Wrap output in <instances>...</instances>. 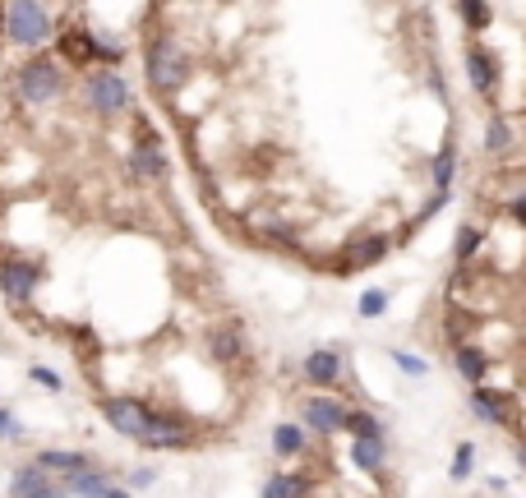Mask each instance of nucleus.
Segmentation results:
<instances>
[{"mask_svg": "<svg viewBox=\"0 0 526 498\" xmlns=\"http://www.w3.org/2000/svg\"><path fill=\"white\" fill-rule=\"evenodd\" d=\"M0 28L10 42L19 47H42L51 33H56V19H51L47 5H37V0H10L5 10H0Z\"/></svg>", "mask_w": 526, "mask_h": 498, "instance_id": "1", "label": "nucleus"}, {"mask_svg": "<svg viewBox=\"0 0 526 498\" xmlns=\"http://www.w3.org/2000/svg\"><path fill=\"white\" fill-rule=\"evenodd\" d=\"M185 79H190V60H185V51L176 47V42H153L148 47V83H153L157 93H180L185 88Z\"/></svg>", "mask_w": 526, "mask_h": 498, "instance_id": "2", "label": "nucleus"}, {"mask_svg": "<svg viewBox=\"0 0 526 498\" xmlns=\"http://www.w3.org/2000/svg\"><path fill=\"white\" fill-rule=\"evenodd\" d=\"M84 102L97 111V116H120V111H130V83L120 70H93L84 79Z\"/></svg>", "mask_w": 526, "mask_h": 498, "instance_id": "3", "label": "nucleus"}, {"mask_svg": "<svg viewBox=\"0 0 526 498\" xmlns=\"http://www.w3.org/2000/svg\"><path fill=\"white\" fill-rule=\"evenodd\" d=\"M60 88H65V79H60V65L51 56L24 60V70H19V97L24 102H51V97H60Z\"/></svg>", "mask_w": 526, "mask_h": 498, "instance_id": "4", "label": "nucleus"}, {"mask_svg": "<svg viewBox=\"0 0 526 498\" xmlns=\"http://www.w3.org/2000/svg\"><path fill=\"white\" fill-rule=\"evenodd\" d=\"M42 286V263L37 259H5L0 263V296L10 305H28Z\"/></svg>", "mask_w": 526, "mask_h": 498, "instance_id": "5", "label": "nucleus"}, {"mask_svg": "<svg viewBox=\"0 0 526 498\" xmlns=\"http://www.w3.org/2000/svg\"><path fill=\"white\" fill-rule=\"evenodd\" d=\"M102 415H107V425L116 429V434H125V439H144L148 434V415H153V406L139 402V397H102Z\"/></svg>", "mask_w": 526, "mask_h": 498, "instance_id": "6", "label": "nucleus"}, {"mask_svg": "<svg viewBox=\"0 0 526 498\" xmlns=\"http://www.w3.org/2000/svg\"><path fill=\"white\" fill-rule=\"evenodd\" d=\"M300 415H305V429H314V434H342V425H347V406L337 402V397H328V392H310L305 402H300Z\"/></svg>", "mask_w": 526, "mask_h": 498, "instance_id": "7", "label": "nucleus"}, {"mask_svg": "<svg viewBox=\"0 0 526 498\" xmlns=\"http://www.w3.org/2000/svg\"><path fill=\"white\" fill-rule=\"evenodd\" d=\"M467 79L480 97H494L503 83V65L490 47H467Z\"/></svg>", "mask_w": 526, "mask_h": 498, "instance_id": "8", "label": "nucleus"}, {"mask_svg": "<svg viewBox=\"0 0 526 498\" xmlns=\"http://www.w3.org/2000/svg\"><path fill=\"white\" fill-rule=\"evenodd\" d=\"M471 411L485 425H517V402H513V392H503V388H476L471 392Z\"/></svg>", "mask_w": 526, "mask_h": 498, "instance_id": "9", "label": "nucleus"}, {"mask_svg": "<svg viewBox=\"0 0 526 498\" xmlns=\"http://www.w3.org/2000/svg\"><path fill=\"white\" fill-rule=\"evenodd\" d=\"M130 171L144 180H157L167 176V153H162V143L153 139V130H148L144 120H139V148L130 153Z\"/></svg>", "mask_w": 526, "mask_h": 498, "instance_id": "10", "label": "nucleus"}, {"mask_svg": "<svg viewBox=\"0 0 526 498\" xmlns=\"http://www.w3.org/2000/svg\"><path fill=\"white\" fill-rule=\"evenodd\" d=\"M342 369H347V356H342V351H310V356L300 360V374H305V383H314V388L342 383Z\"/></svg>", "mask_w": 526, "mask_h": 498, "instance_id": "11", "label": "nucleus"}, {"mask_svg": "<svg viewBox=\"0 0 526 498\" xmlns=\"http://www.w3.org/2000/svg\"><path fill=\"white\" fill-rule=\"evenodd\" d=\"M60 56L70 60V65H93L97 60V37H93V28L88 24H70L65 33H60Z\"/></svg>", "mask_w": 526, "mask_h": 498, "instance_id": "12", "label": "nucleus"}, {"mask_svg": "<svg viewBox=\"0 0 526 498\" xmlns=\"http://www.w3.org/2000/svg\"><path fill=\"white\" fill-rule=\"evenodd\" d=\"M453 365H457V374H462L471 388H480V383H485V374H490V365H494V356L485 351V346L462 342V346L453 351Z\"/></svg>", "mask_w": 526, "mask_h": 498, "instance_id": "13", "label": "nucleus"}, {"mask_svg": "<svg viewBox=\"0 0 526 498\" xmlns=\"http://www.w3.org/2000/svg\"><path fill=\"white\" fill-rule=\"evenodd\" d=\"M33 466H37V471H60V475H79V471H88V466H93V462H88V452H65V448H42V452H37V457H33Z\"/></svg>", "mask_w": 526, "mask_h": 498, "instance_id": "14", "label": "nucleus"}, {"mask_svg": "<svg viewBox=\"0 0 526 498\" xmlns=\"http://www.w3.org/2000/svg\"><path fill=\"white\" fill-rule=\"evenodd\" d=\"M65 494H74V498H107V489H111V480L97 466H88V471H79V475H65Z\"/></svg>", "mask_w": 526, "mask_h": 498, "instance_id": "15", "label": "nucleus"}, {"mask_svg": "<svg viewBox=\"0 0 526 498\" xmlns=\"http://www.w3.org/2000/svg\"><path fill=\"white\" fill-rule=\"evenodd\" d=\"M383 254H388V236H360L356 245L347 249V273H356V268H370V263H379Z\"/></svg>", "mask_w": 526, "mask_h": 498, "instance_id": "16", "label": "nucleus"}, {"mask_svg": "<svg viewBox=\"0 0 526 498\" xmlns=\"http://www.w3.org/2000/svg\"><path fill=\"white\" fill-rule=\"evenodd\" d=\"M453 176H457V143H453V139H443V148L434 153V162H430L434 190L448 194V190H453Z\"/></svg>", "mask_w": 526, "mask_h": 498, "instance_id": "17", "label": "nucleus"}, {"mask_svg": "<svg viewBox=\"0 0 526 498\" xmlns=\"http://www.w3.org/2000/svg\"><path fill=\"white\" fill-rule=\"evenodd\" d=\"M351 462H356L365 475H379L383 466H388V443H383V439H370V443H351Z\"/></svg>", "mask_w": 526, "mask_h": 498, "instance_id": "18", "label": "nucleus"}, {"mask_svg": "<svg viewBox=\"0 0 526 498\" xmlns=\"http://www.w3.org/2000/svg\"><path fill=\"white\" fill-rule=\"evenodd\" d=\"M305 494H310V480L291 471L268 475V485H263V498H305Z\"/></svg>", "mask_w": 526, "mask_h": 498, "instance_id": "19", "label": "nucleus"}, {"mask_svg": "<svg viewBox=\"0 0 526 498\" xmlns=\"http://www.w3.org/2000/svg\"><path fill=\"white\" fill-rule=\"evenodd\" d=\"M208 351H213V360H240L245 356V342H240L236 328H217L213 337H208Z\"/></svg>", "mask_w": 526, "mask_h": 498, "instance_id": "20", "label": "nucleus"}, {"mask_svg": "<svg viewBox=\"0 0 526 498\" xmlns=\"http://www.w3.org/2000/svg\"><path fill=\"white\" fill-rule=\"evenodd\" d=\"M273 452L277 457H287V462L291 457H300V452H305V429L300 425H277L273 429Z\"/></svg>", "mask_w": 526, "mask_h": 498, "instance_id": "21", "label": "nucleus"}, {"mask_svg": "<svg viewBox=\"0 0 526 498\" xmlns=\"http://www.w3.org/2000/svg\"><path fill=\"white\" fill-rule=\"evenodd\" d=\"M356 443H370V439H383V425L374 420L370 411H347V425H342Z\"/></svg>", "mask_w": 526, "mask_h": 498, "instance_id": "22", "label": "nucleus"}, {"mask_svg": "<svg viewBox=\"0 0 526 498\" xmlns=\"http://www.w3.org/2000/svg\"><path fill=\"white\" fill-rule=\"evenodd\" d=\"M513 120L508 116H494L490 125H485V153H503V148H513Z\"/></svg>", "mask_w": 526, "mask_h": 498, "instance_id": "23", "label": "nucleus"}, {"mask_svg": "<svg viewBox=\"0 0 526 498\" xmlns=\"http://www.w3.org/2000/svg\"><path fill=\"white\" fill-rule=\"evenodd\" d=\"M37 489H47V471H37V466H24L19 475H10V498H28Z\"/></svg>", "mask_w": 526, "mask_h": 498, "instance_id": "24", "label": "nucleus"}, {"mask_svg": "<svg viewBox=\"0 0 526 498\" xmlns=\"http://www.w3.org/2000/svg\"><path fill=\"white\" fill-rule=\"evenodd\" d=\"M457 14L467 19L471 33H485V28L494 24V10H490V5H480V0H462V5H457Z\"/></svg>", "mask_w": 526, "mask_h": 498, "instance_id": "25", "label": "nucleus"}, {"mask_svg": "<svg viewBox=\"0 0 526 498\" xmlns=\"http://www.w3.org/2000/svg\"><path fill=\"white\" fill-rule=\"evenodd\" d=\"M480 245H485V236H480L476 226H462V231H457V249H453L457 263H471V259H476V249H480Z\"/></svg>", "mask_w": 526, "mask_h": 498, "instance_id": "26", "label": "nucleus"}, {"mask_svg": "<svg viewBox=\"0 0 526 498\" xmlns=\"http://www.w3.org/2000/svg\"><path fill=\"white\" fill-rule=\"evenodd\" d=\"M383 309H388V291H365L360 296V319H379Z\"/></svg>", "mask_w": 526, "mask_h": 498, "instance_id": "27", "label": "nucleus"}, {"mask_svg": "<svg viewBox=\"0 0 526 498\" xmlns=\"http://www.w3.org/2000/svg\"><path fill=\"white\" fill-rule=\"evenodd\" d=\"M471 462H476V448H471V443H462V448H457V457H453V466H448V471H453V480H467Z\"/></svg>", "mask_w": 526, "mask_h": 498, "instance_id": "28", "label": "nucleus"}, {"mask_svg": "<svg viewBox=\"0 0 526 498\" xmlns=\"http://www.w3.org/2000/svg\"><path fill=\"white\" fill-rule=\"evenodd\" d=\"M388 356H393V365L402 369V374H416V379H420V374H425V369H430V365H425V360H420V356H411V351H388Z\"/></svg>", "mask_w": 526, "mask_h": 498, "instance_id": "29", "label": "nucleus"}, {"mask_svg": "<svg viewBox=\"0 0 526 498\" xmlns=\"http://www.w3.org/2000/svg\"><path fill=\"white\" fill-rule=\"evenodd\" d=\"M19 434H24L19 415H14V411H0V439H19Z\"/></svg>", "mask_w": 526, "mask_h": 498, "instance_id": "30", "label": "nucleus"}, {"mask_svg": "<svg viewBox=\"0 0 526 498\" xmlns=\"http://www.w3.org/2000/svg\"><path fill=\"white\" fill-rule=\"evenodd\" d=\"M33 383H42V388L60 392V374H56V369H47V365H33Z\"/></svg>", "mask_w": 526, "mask_h": 498, "instance_id": "31", "label": "nucleus"}, {"mask_svg": "<svg viewBox=\"0 0 526 498\" xmlns=\"http://www.w3.org/2000/svg\"><path fill=\"white\" fill-rule=\"evenodd\" d=\"M439 208H448V194H434V199L425 203V208H420V217H416V222H411V226H425L434 213H439Z\"/></svg>", "mask_w": 526, "mask_h": 498, "instance_id": "32", "label": "nucleus"}, {"mask_svg": "<svg viewBox=\"0 0 526 498\" xmlns=\"http://www.w3.org/2000/svg\"><path fill=\"white\" fill-rule=\"evenodd\" d=\"M28 498H70V494H65L60 485H47V489H37V494H28Z\"/></svg>", "mask_w": 526, "mask_h": 498, "instance_id": "33", "label": "nucleus"}, {"mask_svg": "<svg viewBox=\"0 0 526 498\" xmlns=\"http://www.w3.org/2000/svg\"><path fill=\"white\" fill-rule=\"evenodd\" d=\"M130 480H134V485H139V489H144V485H153V480H157V471H134Z\"/></svg>", "mask_w": 526, "mask_h": 498, "instance_id": "34", "label": "nucleus"}, {"mask_svg": "<svg viewBox=\"0 0 526 498\" xmlns=\"http://www.w3.org/2000/svg\"><path fill=\"white\" fill-rule=\"evenodd\" d=\"M107 498H134V494H125V489H116V485H111V489H107Z\"/></svg>", "mask_w": 526, "mask_h": 498, "instance_id": "35", "label": "nucleus"}]
</instances>
